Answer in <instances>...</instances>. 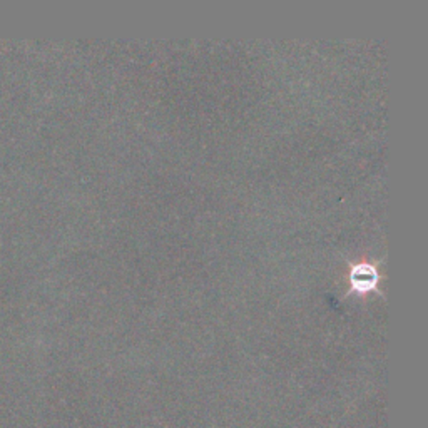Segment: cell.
I'll list each match as a JSON object with an SVG mask.
<instances>
[{
  "label": "cell",
  "mask_w": 428,
  "mask_h": 428,
  "mask_svg": "<svg viewBox=\"0 0 428 428\" xmlns=\"http://www.w3.org/2000/svg\"><path fill=\"white\" fill-rule=\"evenodd\" d=\"M350 281L352 286L358 291H368L375 288L378 281V273L370 265H357L350 271Z\"/></svg>",
  "instance_id": "obj_1"
}]
</instances>
